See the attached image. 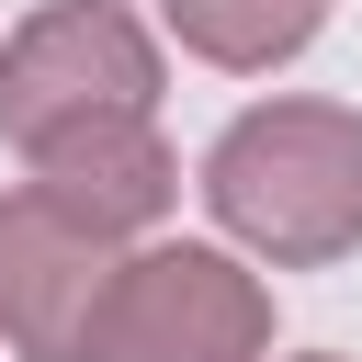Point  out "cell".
Instances as JSON below:
<instances>
[{
	"label": "cell",
	"instance_id": "6da1fadb",
	"mask_svg": "<svg viewBox=\"0 0 362 362\" xmlns=\"http://www.w3.org/2000/svg\"><path fill=\"white\" fill-rule=\"evenodd\" d=\"M204 204L272 272L351 260L362 249V113L351 102H249L204 147Z\"/></svg>",
	"mask_w": 362,
	"mask_h": 362
},
{
	"label": "cell",
	"instance_id": "7a4b0ae2",
	"mask_svg": "<svg viewBox=\"0 0 362 362\" xmlns=\"http://www.w3.org/2000/svg\"><path fill=\"white\" fill-rule=\"evenodd\" d=\"M136 113H158V34L124 0H45L11 23L0 136L23 158H45L57 136H90V124H136Z\"/></svg>",
	"mask_w": 362,
	"mask_h": 362
},
{
	"label": "cell",
	"instance_id": "3957f363",
	"mask_svg": "<svg viewBox=\"0 0 362 362\" xmlns=\"http://www.w3.org/2000/svg\"><path fill=\"white\" fill-rule=\"evenodd\" d=\"M79 362H272V294L238 249L147 238L113 260Z\"/></svg>",
	"mask_w": 362,
	"mask_h": 362
},
{
	"label": "cell",
	"instance_id": "277c9868",
	"mask_svg": "<svg viewBox=\"0 0 362 362\" xmlns=\"http://www.w3.org/2000/svg\"><path fill=\"white\" fill-rule=\"evenodd\" d=\"M113 260H124V249H113L102 226H79L68 204H45L34 181L0 192V339H11L23 362H79Z\"/></svg>",
	"mask_w": 362,
	"mask_h": 362
},
{
	"label": "cell",
	"instance_id": "5b68a950",
	"mask_svg": "<svg viewBox=\"0 0 362 362\" xmlns=\"http://www.w3.org/2000/svg\"><path fill=\"white\" fill-rule=\"evenodd\" d=\"M34 170V192L45 204H68L79 226H102L113 249L124 238H147L170 204H181V158H170V136H158V113H136V124H90V136H57L45 158H23Z\"/></svg>",
	"mask_w": 362,
	"mask_h": 362
},
{
	"label": "cell",
	"instance_id": "8992f818",
	"mask_svg": "<svg viewBox=\"0 0 362 362\" xmlns=\"http://www.w3.org/2000/svg\"><path fill=\"white\" fill-rule=\"evenodd\" d=\"M158 23H170V45L181 57H204V68H283V57H305L317 45V23H328V0H158Z\"/></svg>",
	"mask_w": 362,
	"mask_h": 362
},
{
	"label": "cell",
	"instance_id": "52a82bcc",
	"mask_svg": "<svg viewBox=\"0 0 362 362\" xmlns=\"http://www.w3.org/2000/svg\"><path fill=\"white\" fill-rule=\"evenodd\" d=\"M294 362H339V351H294Z\"/></svg>",
	"mask_w": 362,
	"mask_h": 362
}]
</instances>
